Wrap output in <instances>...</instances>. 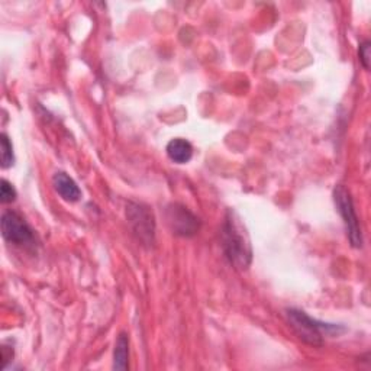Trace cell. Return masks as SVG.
Instances as JSON below:
<instances>
[{
  "label": "cell",
  "instance_id": "obj_5",
  "mask_svg": "<svg viewBox=\"0 0 371 371\" xmlns=\"http://www.w3.org/2000/svg\"><path fill=\"white\" fill-rule=\"evenodd\" d=\"M167 223L171 231L181 237H193L199 231V219L181 205H171L167 212Z\"/></svg>",
  "mask_w": 371,
  "mask_h": 371
},
{
  "label": "cell",
  "instance_id": "obj_4",
  "mask_svg": "<svg viewBox=\"0 0 371 371\" xmlns=\"http://www.w3.org/2000/svg\"><path fill=\"white\" fill-rule=\"evenodd\" d=\"M2 235L3 238L15 245L30 244L34 239L31 226L25 222L17 212H5L2 217Z\"/></svg>",
  "mask_w": 371,
  "mask_h": 371
},
{
  "label": "cell",
  "instance_id": "obj_11",
  "mask_svg": "<svg viewBox=\"0 0 371 371\" xmlns=\"http://www.w3.org/2000/svg\"><path fill=\"white\" fill-rule=\"evenodd\" d=\"M17 199V190L8 180H2V186H0V201L2 203H12Z\"/></svg>",
  "mask_w": 371,
  "mask_h": 371
},
{
  "label": "cell",
  "instance_id": "obj_7",
  "mask_svg": "<svg viewBox=\"0 0 371 371\" xmlns=\"http://www.w3.org/2000/svg\"><path fill=\"white\" fill-rule=\"evenodd\" d=\"M130 213L131 222L135 228V231L138 234H141V238H146V235L148 237V239H152L154 235V221H152V215H150V212L146 210L144 208H141L139 205H132L128 210Z\"/></svg>",
  "mask_w": 371,
  "mask_h": 371
},
{
  "label": "cell",
  "instance_id": "obj_2",
  "mask_svg": "<svg viewBox=\"0 0 371 371\" xmlns=\"http://www.w3.org/2000/svg\"><path fill=\"white\" fill-rule=\"evenodd\" d=\"M223 248L232 265L239 270L248 268L252 260L250 241L232 213H230L223 226Z\"/></svg>",
  "mask_w": 371,
  "mask_h": 371
},
{
  "label": "cell",
  "instance_id": "obj_10",
  "mask_svg": "<svg viewBox=\"0 0 371 371\" xmlns=\"http://www.w3.org/2000/svg\"><path fill=\"white\" fill-rule=\"evenodd\" d=\"M0 142H2V167L9 168L10 166H13V161H15V157H13L12 142L9 141L6 134L2 135V139H0Z\"/></svg>",
  "mask_w": 371,
  "mask_h": 371
},
{
  "label": "cell",
  "instance_id": "obj_9",
  "mask_svg": "<svg viewBox=\"0 0 371 371\" xmlns=\"http://www.w3.org/2000/svg\"><path fill=\"white\" fill-rule=\"evenodd\" d=\"M128 354H130V339L126 334L118 337L115 352H113V368L126 370L128 368Z\"/></svg>",
  "mask_w": 371,
  "mask_h": 371
},
{
  "label": "cell",
  "instance_id": "obj_12",
  "mask_svg": "<svg viewBox=\"0 0 371 371\" xmlns=\"http://www.w3.org/2000/svg\"><path fill=\"white\" fill-rule=\"evenodd\" d=\"M360 60L365 68L370 67V42H363L360 46Z\"/></svg>",
  "mask_w": 371,
  "mask_h": 371
},
{
  "label": "cell",
  "instance_id": "obj_3",
  "mask_svg": "<svg viewBox=\"0 0 371 371\" xmlns=\"http://www.w3.org/2000/svg\"><path fill=\"white\" fill-rule=\"evenodd\" d=\"M334 201L338 208L339 215L344 219L345 228H347V235L350 238L351 245L354 248H361L363 247V235H361V228L359 223V218L355 215V209L350 192L344 188V186H337L334 190Z\"/></svg>",
  "mask_w": 371,
  "mask_h": 371
},
{
  "label": "cell",
  "instance_id": "obj_6",
  "mask_svg": "<svg viewBox=\"0 0 371 371\" xmlns=\"http://www.w3.org/2000/svg\"><path fill=\"white\" fill-rule=\"evenodd\" d=\"M52 184H54V189L55 192L59 193L66 202H70V203H74L77 201H80L81 197V192L79 189L77 183L71 179L70 176H67L66 173H63V171H60V173H55L54 177H52Z\"/></svg>",
  "mask_w": 371,
  "mask_h": 371
},
{
  "label": "cell",
  "instance_id": "obj_8",
  "mask_svg": "<svg viewBox=\"0 0 371 371\" xmlns=\"http://www.w3.org/2000/svg\"><path fill=\"white\" fill-rule=\"evenodd\" d=\"M167 155L171 161L177 164H186L192 160L193 147L189 141L174 138L167 144Z\"/></svg>",
  "mask_w": 371,
  "mask_h": 371
},
{
  "label": "cell",
  "instance_id": "obj_1",
  "mask_svg": "<svg viewBox=\"0 0 371 371\" xmlns=\"http://www.w3.org/2000/svg\"><path fill=\"white\" fill-rule=\"evenodd\" d=\"M286 318L297 337L313 347H321L323 344L325 335H339L341 332H344V328H341L339 325L312 319L308 313L299 309H288Z\"/></svg>",
  "mask_w": 371,
  "mask_h": 371
}]
</instances>
